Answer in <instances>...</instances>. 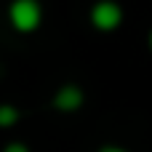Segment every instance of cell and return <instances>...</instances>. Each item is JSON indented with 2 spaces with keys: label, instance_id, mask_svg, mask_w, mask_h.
<instances>
[{
  "label": "cell",
  "instance_id": "cell-1",
  "mask_svg": "<svg viewBox=\"0 0 152 152\" xmlns=\"http://www.w3.org/2000/svg\"><path fill=\"white\" fill-rule=\"evenodd\" d=\"M8 19L19 32H32L40 27L43 19V8L37 0H13L8 5Z\"/></svg>",
  "mask_w": 152,
  "mask_h": 152
},
{
  "label": "cell",
  "instance_id": "cell-2",
  "mask_svg": "<svg viewBox=\"0 0 152 152\" xmlns=\"http://www.w3.org/2000/svg\"><path fill=\"white\" fill-rule=\"evenodd\" d=\"M91 21H94L96 29L110 32V29L120 27V21H123V11H120V5L112 3V0H99V3L91 8Z\"/></svg>",
  "mask_w": 152,
  "mask_h": 152
},
{
  "label": "cell",
  "instance_id": "cell-3",
  "mask_svg": "<svg viewBox=\"0 0 152 152\" xmlns=\"http://www.w3.org/2000/svg\"><path fill=\"white\" fill-rule=\"evenodd\" d=\"M80 104H83V91H80L77 86H64V88H59L56 96H53V107L61 110V112H72V110H77Z\"/></svg>",
  "mask_w": 152,
  "mask_h": 152
},
{
  "label": "cell",
  "instance_id": "cell-4",
  "mask_svg": "<svg viewBox=\"0 0 152 152\" xmlns=\"http://www.w3.org/2000/svg\"><path fill=\"white\" fill-rule=\"evenodd\" d=\"M19 123V110L13 104H0V128H11Z\"/></svg>",
  "mask_w": 152,
  "mask_h": 152
},
{
  "label": "cell",
  "instance_id": "cell-5",
  "mask_svg": "<svg viewBox=\"0 0 152 152\" xmlns=\"http://www.w3.org/2000/svg\"><path fill=\"white\" fill-rule=\"evenodd\" d=\"M3 152H29V150H27V144H21V142H13V144H8Z\"/></svg>",
  "mask_w": 152,
  "mask_h": 152
},
{
  "label": "cell",
  "instance_id": "cell-6",
  "mask_svg": "<svg viewBox=\"0 0 152 152\" xmlns=\"http://www.w3.org/2000/svg\"><path fill=\"white\" fill-rule=\"evenodd\" d=\"M99 152H126V150H120V147H102Z\"/></svg>",
  "mask_w": 152,
  "mask_h": 152
},
{
  "label": "cell",
  "instance_id": "cell-7",
  "mask_svg": "<svg viewBox=\"0 0 152 152\" xmlns=\"http://www.w3.org/2000/svg\"><path fill=\"white\" fill-rule=\"evenodd\" d=\"M150 48H152V32H150Z\"/></svg>",
  "mask_w": 152,
  "mask_h": 152
}]
</instances>
